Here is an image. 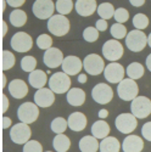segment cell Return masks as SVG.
I'll use <instances>...</instances> for the list:
<instances>
[{
  "label": "cell",
  "instance_id": "d590c367",
  "mask_svg": "<svg viewBox=\"0 0 151 152\" xmlns=\"http://www.w3.org/2000/svg\"><path fill=\"white\" fill-rule=\"evenodd\" d=\"M35 67H37V60L33 56H24L21 60L22 71L27 72V73H32L33 71H35Z\"/></svg>",
  "mask_w": 151,
  "mask_h": 152
},
{
  "label": "cell",
  "instance_id": "7a4b0ae2",
  "mask_svg": "<svg viewBox=\"0 0 151 152\" xmlns=\"http://www.w3.org/2000/svg\"><path fill=\"white\" fill-rule=\"evenodd\" d=\"M125 45L133 53H140L147 45V37L143 31L133 29L125 37Z\"/></svg>",
  "mask_w": 151,
  "mask_h": 152
},
{
  "label": "cell",
  "instance_id": "db71d44e",
  "mask_svg": "<svg viewBox=\"0 0 151 152\" xmlns=\"http://www.w3.org/2000/svg\"><path fill=\"white\" fill-rule=\"evenodd\" d=\"M5 1H6V0H1V11L5 10Z\"/></svg>",
  "mask_w": 151,
  "mask_h": 152
},
{
  "label": "cell",
  "instance_id": "7c38bea8",
  "mask_svg": "<svg viewBox=\"0 0 151 152\" xmlns=\"http://www.w3.org/2000/svg\"><path fill=\"white\" fill-rule=\"evenodd\" d=\"M103 55L107 61L116 62L123 56V45L117 39L107 40L103 45Z\"/></svg>",
  "mask_w": 151,
  "mask_h": 152
},
{
  "label": "cell",
  "instance_id": "5b68a950",
  "mask_svg": "<svg viewBox=\"0 0 151 152\" xmlns=\"http://www.w3.org/2000/svg\"><path fill=\"white\" fill-rule=\"evenodd\" d=\"M56 10L53 0H35L32 6L33 15L39 20H48L54 16V11Z\"/></svg>",
  "mask_w": 151,
  "mask_h": 152
},
{
  "label": "cell",
  "instance_id": "f5cc1de1",
  "mask_svg": "<svg viewBox=\"0 0 151 152\" xmlns=\"http://www.w3.org/2000/svg\"><path fill=\"white\" fill-rule=\"evenodd\" d=\"M147 45L151 48V33L147 35Z\"/></svg>",
  "mask_w": 151,
  "mask_h": 152
},
{
  "label": "cell",
  "instance_id": "f546056e",
  "mask_svg": "<svg viewBox=\"0 0 151 152\" xmlns=\"http://www.w3.org/2000/svg\"><path fill=\"white\" fill-rule=\"evenodd\" d=\"M115 7L111 3H103L97 6V15L103 20H110L115 16Z\"/></svg>",
  "mask_w": 151,
  "mask_h": 152
},
{
  "label": "cell",
  "instance_id": "836d02e7",
  "mask_svg": "<svg viewBox=\"0 0 151 152\" xmlns=\"http://www.w3.org/2000/svg\"><path fill=\"white\" fill-rule=\"evenodd\" d=\"M1 57H3L1 58V63H3L1 68H3V71H7V69H11L12 67H14L16 60H15V55L12 54L11 51H9V50H4Z\"/></svg>",
  "mask_w": 151,
  "mask_h": 152
},
{
  "label": "cell",
  "instance_id": "4316f807",
  "mask_svg": "<svg viewBox=\"0 0 151 152\" xmlns=\"http://www.w3.org/2000/svg\"><path fill=\"white\" fill-rule=\"evenodd\" d=\"M53 146L56 152H67L71 147V140L65 134H57L53 140Z\"/></svg>",
  "mask_w": 151,
  "mask_h": 152
},
{
  "label": "cell",
  "instance_id": "681fc988",
  "mask_svg": "<svg viewBox=\"0 0 151 152\" xmlns=\"http://www.w3.org/2000/svg\"><path fill=\"white\" fill-rule=\"evenodd\" d=\"M1 27H3L1 37H5V35H6V33H7V24H6V22H5V21H3V22H1Z\"/></svg>",
  "mask_w": 151,
  "mask_h": 152
},
{
  "label": "cell",
  "instance_id": "11a10c76",
  "mask_svg": "<svg viewBox=\"0 0 151 152\" xmlns=\"http://www.w3.org/2000/svg\"><path fill=\"white\" fill-rule=\"evenodd\" d=\"M46 152H51V151H46Z\"/></svg>",
  "mask_w": 151,
  "mask_h": 152
},
{
  "label": "cell",
  "instance_id": "bcb514c9",
  "mask_svg": "<svg viewBox=\"0 0 151 152\" xmlns=\"http://www.w3.org/2000/svg\"><path fill=\"white\" fill-rule=\"evenodd\" d=\"M11 119L9 118V117H6V116H4L3 117V124H1V126H3V129H7L9 126L11 125Z\"/></svg>",
  "mask_w": 151,
  "mask_h": 152
},
{
  "label": "cell",
  "instance_id": "7dc6e473",
  "mask_svg": "<svg viewBox=\"0 0 151 152\" xmlns=\"http://www.w3.org/2000/svg\"><path fill=\"white\" fill-rule=\"evenodd\" d=\"M97 115H99V118L100 119H104V118H106L108 116V112H107V110H100Z\"/></svg>",
  "mask_w": 151,
  "mask_h": 152
},
{
  "label": "cell",
  "instance_id": "d4e9b609",
  "mask_svg": "<svg viewBox=\"0 0 151 152\" xmlns=\"http://www.w3.org/2000/svg\"><path fill=\"white\" fill-rule=\"evenodd\" d=\"M110 125L103 121V119H100V121H96L93 125H92V135L94 137H96L97 140L99 139H105L107 137V135L110 134Z\"/></svg>",
  "mask_w": 151,
  "mask_h": 152
},
{
  "label": "cell",
  "instance_id": "8992f818",
  "mask_svg": "<svg viewBox=\"0 0 151 152\" xmlns=\"http://www.w3.org/2000/svg\"><path fill=\"white\" fill-rule=\"evenodd\" d=\"M130 112L138 119L149 117L151 113V100L146 96L135 97L130 104Z\"/></svg>",
  "mask_w": 151,
  "mask_h": 152
},
{
  "label": "cell",
  "instance_id": "7402d4cb",
  "mask_svg": "<svg viewBox=\"0 0 151 152\" xmlns=\"http://www.w3.org/2000/svg\"><path fill=\"white\" fill-rule=\"evenodd\" d=\"M46 72L42 71V69H35L33 71L32 73L28 74V83L35 88L37 90L39 89H43V88L45 86L46 82H48V77H46Z\"/></svg>",
  "mask_w": 151,
  "mask_h": 152
},
{
  "label": "cell",
  "instance_id": "ac0fdd59",
  "mask_svg": "<svg viewBox=\"0 0 151 152\" xmlns=\"http://www.w3.org/2000/svg\"><path fill=\"white\" fill-rule=\"evenodd\" d=\"M96 0H77L74 4V9L77 14L83 17H89L92 16L95 11H97Z\"/></svg>",
  "mask_w": 151,
  "mask_h": 152
},
{
  "label": "cell",
  "instance_id": "c3c4849f",
  "mask_svg": "<svg viewBox=\"0 0 151 152\" xmlns=\"http://www.w3.org/2000/svg\"><path fill=\"white\" fill-rule=\"evenodd\" d=\"M78 82L81 83V84H84V83H86V73L85 74H83V73H81V74H78Z\"/></svg>",
  "mask_w": 151,
  "mask_h": 152
},
{
  "label": "cell",
  "instance_id": "f35d334b",
  "mask_svg": "<svg viewBox=\"0 0 151 152\" xmlns=\"http://www.w3.org/2000/svg\"><path fill=\"white\" fill-rule=\"evenodd\" d=\"M23 152H43V146L37 140H29L23 145Z\"/></svg>",
  "mask_w": 151,
  "mask_h": 152
},
{
  "label": "cell",
  "instance_id": "816d5d0a",
  "mask_svg": "<svg viewBox=\"0 0 151 152\" xmlns=\"http://www.w3.org/2000/svg\"><path fill=\"white\" fill-rule=\"evenodd\" d=\"M6 86V77H5V74L1 75V88L4 89V88Z\"/></svg>",
  "mask_w": 151,
  "mask_h": 152
},
{
  "label": "cell",
  "instance_id": "ba28073f",
  "mask_svg": "<svg viewBox=\"0 0 151 152\" xmlns=\"http://www.w3.org/2000/svg\"><path fill=\"white\" fill-rule=\"evenodd\" d=\"M83 68L85 69L86 74L99 75L105 69V62L101 56L97 54H89L83 60Z\"/></svg>",
  "mask_w": 151,
  "mask_h": 152
},
{
  "label": "cell",
  "instance_id": "44dd1931",
  "mask_svg": "<svg viewBox=\"0 0 151 152\" xmlns=\"http://www.w3.org/2000/svg\"><path fill=\"white\" fill-rule=\"evenodd\" d=\"M9 93L15 99H23L28 94V85L22 79H14L9 83Z\"/></svg>",
  "mask_w": 151,
  "mask_h": 152
},
{
  "label": "cell",
  "instance_id": "5bb4252c",
  "mask_svg": "<svg viewBox=\"0 0 151 152\" xmlns=\"http://www.w3.org/2000/svg\"><path fill=\"white\" fill-rule=\"evenodd\" d=\"M124 68L117 62H111L104 69V77L111 84H119L124 79Z\"/></svg>",
  "mask_w": 151,
  "mask_h": 152
},
{
  "label": "cell",
  "instance_id": "ee69618b",
  "mask_svg": "<svg viewBox=\"0 0 151 152\" xmlns=\"http://www.w3.org/2000/svg\"><path fill=\"white\" fill-rule=\"evenodd\" d=\"M1 102H3L1 104V112L5 113L7 111V108H9V105H10V101H9V99H7V96L5 94L1 95Z\"/></svg>",
  "mask_w": 151,
  "mask_h": 152
},
{
  "label": "cell",
  "instance_id": "484cf974",
  "mask_svg": "<svg viewBox=\"0 0 151 152\" xmlns=\"http://www.w3.org/2000/svg\"><path fill=\"white\" fill-rule=\"evenodd\" d=\"M121 144L115 136H107L100 142V152H119Z\"/></svg>",
  "mask_w": 151,
  "mask_h": 152
},
{
  "label": "cell",
  "instance_id": "9c48e42d",
  "mask_svg": "<svg viewBox=\"0 0 151 152\" xmlns=\"http://www.w3.org/2000/svg\"><path fill=\"white\" fill-rule=\"evenodd\" d=\"M117 94L124 101H133L135 97H138L139 88H138V84L135 83V80H133L130 78H127V79H123L118 84Z\"/></svg>",
  "mask_w": 151,
  "mask_h": 152
},
{
  "label": "cell",
  "instance_id": "8d00e7d4",
  "mask_svg": "<svg viewBox=\"0 0 151 152\" xmlns=\"http://www.w3.org/2000/svg\"><path fill=\"white\" fill-rule=\"evenodd\" d=\"M37 45L42 50H48L50 48H53V38L48 34H40L37 38Z\"/></svg>",
  "mask_w": 151,
  "mask_h": 152
},
{
  "label": "cell",
  "instance_id": "60d3db41",
  "mask_svg": "<svg viewBox=\"0 0 151 152\" xmlns=\"http://www.w3.org/2000/svg\"><path fill=\"white\" fill-rule=\"evenodd\" d=\"M141 135L145 137V140L151 142V122H147L141 128Z\"/></svg>",
  "mask_w": 151,
  "mask_h": 152
},
{
  "label": "cell",
  "instance_id": "603a6c76",
  "mask_svg": "<svg viewBox=\"0 0 151 152\" xmlns=\"http://www.w3.org/2000/svg\"><path fill=\"white\" fill-rule=\"evenodd\" d=\"M67 102L71 106L78 107L85 102V93L81 88H71L67 93Z\"/></svg>",
  "mask_w": 151,
  "mask_h": 152
},
{
  "label": "cell",
  "instance_id": "b9f144b4",
  "mask_svg": "<svg viewBox=\"0 0 151 152\" xmlns=\"http://www.w3.org/2000/svg\"><path fill=\"white\" fill-rule=\"evenodd\" d=\"M107 21L106 20H103V18H100V20H97L96 21V23H95V28L99 31V32H104V31H106L107 29Z\"/></svg>",
  "mask_w": 151,
  "mask_h": 152
},
{
  "label": "cell",
  "instance_id": "1f68e13d",
  "mask_svg": "<svg viewBox=\"0 0 151 152\" xmlns=\"http://www.w3.org/2000/svg\"><path fill=\"white\" fill-rule=\"evenodd\" d=\"M110 33H111V35L115 38V39H117V40H119V39H123V38H125L127 37V28H125V26L124 24H122V23H117V22H115L111 26V28H110Z\"/></svg>",
  "mask_w": 151,
  "mask_h": 152
},
{
  "label": "cell",
  "instance_id": "4dcf8cb0",
  "mask_svg": "<svg viewBox=\"0 0 151 152\" xmlns=\"http://www.w3.org/2000/svg\"><path fill=\"white\" fill-rule=\"evenodd\" d=\"M55 7L60 15L66 16L72 11V9L74 7V4L72 0H57L55 3Z\"/></svg>",
  "mask_w": 151,
  "mask_h": 152
},
{
  "label": "cell",
  "instance_id": "3957f363",
  "mask_svg": "<svg viewBox=\"0 0 151 152\" xmlns=\"http://www.w3.org/2000/svg\"><path fill=\"white\" fill-rule=\"evenodd\" d=\"M48 29L55 37H64L70 32V21L64 15H54L48 21Z\"/></svg>",
  "mask_w": 151,
  "mask_h": 152
},
{
  "label": "cell",
  "instance_id": "6da1fadb",
  "mask_svg": "<svg viewBox=\"0 0 151 152\" xmlns=\"http://www.w3.org/2000/svg\"><path fill=\"white\" fill-rule=\"evenodd\" d=\"M48 84L55 94H65L71 89V78L65 72H57L50 77Z\"/></svg>",
  "mask_w": 151,
  "mask_h": 152
},
{
  "label": "cell",
  "instance_id": "f6af8a7d",
  "mask_svg": "<svg viewBox=\"0 0 151 152\" xmlns=\"http://www.w3.org/2000/svg\"><path fill=\"white\" fill-rule=\"evenodd\" d=\"M129 3L134 7H140L145 4V0H129Z\"/></svg>",
  "mask_w": 151,
  "mask_h": 152
},
{
  "label": "cell",
  "instance_id": "8fae6325",
  "mask_svg": "<svg viewBox=\"0 0 151 152\" xmlns=\"http://www.w3.org/2000/svg\"><path fill=\"white\" fill-rule=\"evenodd\" d=\"M33 46L32 37L26 32H17L11 38V48L17 53H27Z\"/></svg>",
  "mask_w": 151,
  "mask_h": 152
},
{
  "label": "cell",
  "instance_id": "277c9868",
  "mask_svg": "<svg viewBox=\"0 0 151 152\" xmlns=\"http://www.w3.org/2000/svg\"><path fill=\"white\" fill-rule=\"evenodd\" d=\"M116 129L122 134H130L136 129L138 118L133 113H121L115 119Z\"/></svg>",
  "mask_w": 151,
  "mask_h": 152
},
{
  "label": "cell",
  "instance_id": "f907efd6",
  "mask_svg": "<svg viewBox=\"0 0 151 152\" xmlns=\"http://www.w3.org/2000/svg\"><path fill=\"white\" fill-rule=\"evenodd\" d=\"M146 68L151 72V54L146 57Z\"/></svg>",
  "mask_w": 151,
  "mask_h": 152
},
{
  "label": "cell",
  "instance_id": "e0dca14e",
  "mask_svg": "<svg viewBox=\"0 0 151 152\" xmlns=\"http://www.w3.org/2000/svg\"><path fill=\"white\" fill-rule=\"evenodd\" d=\"M62 72H65L68 75H77L81 74L83 68V62L77 56H67L62 62Z\"/></svg>",
  "mask_w": 151,
  "mask_h": 152
},
{
  "label": "cell",
  "instance_id": "74e56055",
  "mask_svg": "<svg viewBox=\"0 0 151 152\" xmlns=\"http://www.w3.org/2000/svg\"><path fill=\"white\" fill-rule=\"evenodd\" d=\"M83 38L88 43H94L99 39V31L95 27H88L83 31Z\"/></svg>",
  "mask_w": 151,
  "mask_h": 152
},
{
  "label": "cell",
  "instance_id": "cb8c5ba5",
  "mask_svg": "<svg viewBox=\"0 0 151 152\" xmlns=\"http://www.w3.org/2000/svg\"><path fill=\"white\" fill-rule=\"evenodd\" d=\"M79 150L81 152H97L100 150V142L93 135L83 136L79 140Z\"/></svg>",
  "mask_w": 151,
  "mask_h": 152
},
{
  "label": "cell",
  "instance_id": "30bf717a",
  "mask_svg": "<svg viewBox=\"0 0 151 152\" xmlns=\"http://www.w3.org/2000/svg\"><path fill=\"white\" fill-rule=\"evenodd\" d=\"M31 135H32V130L29 125L26 123H17L10 130V139L12 140V142L17 145H24L26 142H28Z\"/></svg>",
  "mask_w": 151,
  "mask_h": 152
},
{
  "label": "cell",
  "instance_id": "ab89813d",
  "mask_svg": "<svg viewBox=\"0 0 151 152\" xmlns=\"http://www.w3.org/2000/svg\"><path fill=\"white\" fill-rule=\"evenodd\" d=\"M113 18H115V21L117 23H124V22H127L128 18H129V12L125 10L124 7H118L116 9L115 11V16H113Z\"/></svg>",
  "mask_w": 151,
  "mask_h": 152
},
{
  "label": "cell",
  "instance_id": "9a60e30c",
  "mask_svg": "<svg viewBox=\"0 0 151 152\" xmlns=\"http://www.w3.org/2000/svg\"><path fill=\"white\" fill-rule=\"evenodd\" d=\"M64 60V54L57 48H50L45 50L43 55V62L48 68H57L59 66H62Z\"/></svg>",
  "mask_w": 151,
  "mask_h": 152
},
{
  "label": "cell",
  "instance_id": "e575fe53",
  "mask_svg": "<svg viewBox=\"0 0 151 152\" xmlns=\"http://www.w3.org/2000/svg\"><path fill=\"white\" fill-rule=\"evenodd\" d=\"M133 26L135 27V29H139V31L147 28L149 27V17L145 14H136L133 17Z\"/></svg>",
  "mask_w": 151,
  "mask_h": 152
},
{
  "label": "cell",
  "instance_id": "f1b7e54d",
  "mask_svg": "<svg viewBox=\"0 0 151 152\" xmlns=\"http://www.w3.org/2000/svg\"><path fill=\"white\" fill-rule=\"evenodd\" d=\"M144 66L139 62H132L130 65L127 67L125 69V73H127L128 78L136 80V79H140L143 75H144Z\"/></svg>",
  "mask_w": 151,
  "mask_h": 152
},
{
  "label": "cell",
  "instance_id": "2e32d148",
  "mask_svg": "<svg viewBox=\"0 0 151 152\" xmlns=\"http://www.w3.org/2000/svg\"><path fill=\"white\" fill-rule=\"evenodd\" d=\"M55 102V93L50 88H43L37 90L34 94V104L38 107H50Z\"/></svg>",
  "mask_w": 151,
  "mask_h": 152
},
{
  "label": "cell",
  "instance_id": "4fadbf2b",
  "mask_svg": "<svg viewBox=\"0 0 151 152\" xmlns=\"http://www.w3.org/2000/svg\"><path fill=\"white\" fill-rule=\"evenodd\" d=\"M92 97L96 104L106 105L113 97V90L112 88L106 83H99L96 84L92 90Z\"/></svg>",
  "mask_w": 151,
  "mask_h": 152
},
{
  "label": "cell",
  "instance_id": "ffe728a7",
  "mask_svg": "<svg viewBox=\"0 0 151 152\" xmlns=\"http://www.w3.org/2000/svg\"><path fill=\"white\" fill-rule=\"evenodd\" d=\"M67 123H68V128L73 132H82L85 129L86 126V116L82 112H73L70 115L68 119H67Z\"/></svg>",
  "mask_w": 151,
  "mask_h": 152
},
{
  "label": "cell",
  "instance_id": "d6986e66",
  "mask_svg": "<svg viewBox=\"0 0 151 152\" xmlns=\"http://www.w3.org/2000/svg\"><path fill=\"white\" fill-rule=\"evenodd\" d=\"M122 148L124 152H141L144 148V141L138 135H128L122 142Z\"/></svg>",
  "mask_w": 151,
  "mask_h": 152
},
{
  "label": "cell",
  "instance_id": "7bdbcfd3",
  "mask_svg": "<svg viewBox=\"0 0 151 152\" xmlns=\"http://www.w3.org/2000/svg\"><path fill=\"white\" fill-rule=\"evenodd\" d=\"M24 1H26V0H6L7 5L11 7H15V9H20L24 4Z\"/></svg>",
  "mask_w": 151,
  "mask_h": 152
},
{
  "label": "cell",
  "instance_id": "d6a6232c",
  "mask_svg": "<svg viewBox=\"0 0 151 152\" xmlns=\"http://www.w3.org/2000/svg\"><path fill=\"white\" fill-rule=\"evenodd\" d=\"M67 126H68V123H67V121L65 118L57 117V118L53 119L50 128H51V130L54 133H56V135H57V134H64L65 130L67 129Z\"/></svg>",
  "mask_w": 151,
  "mask_h": 152
},
{
  "label": "cell",
  "instance_id": "52a82bcc",
  "mask_svg": "<svg viewBox=\"0 0 151 152\" xmlns=\"http://www.w3.org/2000/svg\"><path fill=\"white\" fill-rule=\"evenodd\" d=\"M39 107L33 102H23L17 108V117L21 123L31 124L34 123L39 117Z\"/></svg>",
  "mask_w": 151,
  "mask_h": 152
},
{
  "label": "cell",
  "instance_id": "83f0119b",
  "mask_svg": "<svg viewBox=\"0 0 151 152\" xmlns=\"http://www.w3.org/2000/svg\"><path fill=\"white\" fill-rule=\"evenodd\" d=\"M26 22H27V15L23 10L15 9L10 14V23L14 27H23Z\"/></svg>",
  "mask_w": 151,
  "mask_h": 152
}]
</instances>
